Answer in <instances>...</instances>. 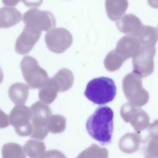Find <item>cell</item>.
<instances>
[{
    "mask_svg": "<svg viewBox=\"0 0 158 158\" xmlns=\"http://www.w3.org/2000/svg\"><path fill=\"white\" fill-rule=\"evenodd\" d=\"M8 93L10 100L14 103L17 105L23 104L28 96L29 86L23 83H15L9 87Z\"/></svg>",
    "mask_w": 158,
    "mask_h": 158,
    "instance_id": "cell-16",
    "label": "cell"
},
{
    "mask_svg": "<svg viewBox=\"0 0 158 158\" xmlns=\"http://www.w3.org/2000/svg\"><path fill=\"white\" fill-rule=\"evenodd\" d=\"M30 109L32 113L31 136L34 138L43 139L49 131L47 123L48 119L52 115V111L48 106L40 101L33 104Z\"/></svg>",
    "mask_w": 158,
    "mask_h": 158,
    "instance_id": "cell-5",
    "label": "cell"
},
{
    "mask_svg": "<svg viewBox=\"0 0 158 158\" xmlns=\"http://www.w3.org/2000/svg\"><path fill=\"white\" fill-rule=\"evenodd\" d=\"M155 54V47L141 46L138 52L133 57V72L141 78L150 75L154 69Z\"/></svg>",
    "mask_w": 158,
    "mask_h": 158,
    "instance_id": "cell-9",
    "label": "cell"
},
{
    "mask_svg": "<svg viewBox=\"0 0 158 158\" xmlns=\"http://www.w3.org/2000/svg\"><path fill=\"white\" fill-rule=\"evenodd\" d=\"M116 86L108 77H98L89 81L86 85L85 96L93 103L103 105L112 101L116 95Z\"/></svg>",
    "mask_w": 158,
    "mask_h": 158,
    "instance_id": "cell-2",
    "label": "cell"
},
{
    "mask_svg": "<svg viewBox=\"0 0 158 158\" xmlns=\"http://www.w3.org/2000/svg\"><path fill=\"white\" fill-rule=\"evenodd\" d=\"M105 6L108 17L112 21H117L126 12L128 3L124 0H107L105 2Z\"/></svg>",
    "mask_w": 158,
    "mask_h": 158,
    "instance_id": "cell-14",
    "label": "cell"
},
{
    "mask_svg": "<svg viewBox=\"0 0 158 158\" xmlns=\"http://www.w3.org/2000/svg\"><path fill=\"white\" fill-rule=\"evenodd\" d=\"M122 89L129 102L136 107L144 106L149 101V93L142 86L141 77L133 72L123 78Z\"/></svg>",
    "mask_w": 158,
    "mask_h": 158,
    "instance_id": "cell-3",
    "label": "cell"
},
{
    "mask_svg": "<svg viewBox=\"0 0 158 158\" xmlns=\"http://www.w3.org/2000/svg\"><path fill=\"white\" fill-rule=\"evenodd\" d=\"M31 118L32 113L30 108L23 104L14 106L9 117V123L14 127L17 133L22 136L31 134Z\"/></svg>",
    "mask_w": 158,
    "mask_h": 158,
    "instance_id": "cell-7",
    "label": "cell"
},
{
    "mask_svg": "<svg viewBox=\"0 0 158 158\" xmlns=\"http://www.w3.org/2000/svg\"><path fill=\"white\" fill-rule=\"evenodd\" d=\"M141 46L136 37L124 36L117 42L116 49L117 52L122 57L127 60L133 57L140 49Z\"/></svg>",
    "mask_w": 158,
    "mask_h": 158,
    "instance_id": "cell-13",
    "label": "cell"
},
{
    "mask_svg": "<svg viewBox=\"0 0 158 158\" xmlns=\"http://www.w3.org/2000/svg\"><path fill=\"white\" fill-rule=\"evenodd\" d=\"M48 48L53 52L60 54L65 51L72 44V34L64 28H54L44 36Z\"/></svg>",
    "mask_w": 158,
    "mask_h": 158,
    "instance_id": "cell-10",
    "label": "cell"
},
{
    "mask_svg": "<svg viewBox=\"0 0 158 158\" xmlns=\"http://www.w3.org/2000/svg\"><path fill=\"white\" fill-rule=\"evenodd\" d=\"M157 29H158V28H157Z\"/></svg>",
    "mask_w": 158,
    "mask_h": 158,
    "instance_id": "cell-31",
    "label": "cell"
},
{
    "mask_svg": "<svg viewBox=\"0 0 158 158\" xmlns=\"http://www.w3.org/2000/svg\"><path fill=\"white\" fill-rule=\"evenodd\" d=\"M136 38L141 46L154 47L158 40V29L148 25L144 26Z\"/></svg>",
    "mask_w": 158,
    "mask_h": 158,
    "instance_id": "cell-19",
    "label": "cell"
},
{
    "mask_svg": "<svg viewBox=\"0 0 158 158\" xmlns=\"http://www.w3.org/2000/svg\"><path fill=\"white\" fill-rule=\"evenodd\" d=\"M47 153L46 158H66L63 153L57 150H52Z\"/></svg>",
    "mask_w": 158,
    "mask_h": 158,
    "instance_id": "cell-27",
    "label": "cell"
},
{
    "mask_svg": "<svg viewBox=\"0 0 158 158\" xmlns=\"http://www.w3.org/2000/svg\"><path fill=\"white\" fill-rule=\"evenodd\" d=\"M76 158H80V156H77V157H76Z\"/></svg>",
    "mask_w": 158,
    "mask_h": 158,
    "instance_id": "cell-29",
    "label": "cell"
},
{
    "mask_svg": "<svg viewBox=\"0 0 158 158\" xmlns=\"http://www.w3.org/2000/svg\"><path fill=\"white\" fill-rule=\"evenodd\" d=\"M25 27L38 31H48L55 27L56 18L53 14L47 10L33 8L25 12L23 16Z\"/></svg>",
    "mask_w": 158,
    "mask_h": 158,
    "instance_id": "cell-6",
    "label": "cell"
},
{
    "mask_svg": "<svg viewBox=\"0 0 158 158\" xmlns=\"http://www.w3.org/2000/svg\"><path fill=\"white\" fill-rule=\"evenodd\" d=\"M116 27L122 33L136 38L144 25L138 17L134 14H128L124 15L117 21Z\"/></svg>",
    "mask_w": 158,
    "mask_h": 158,
    "instance_id": "cell-12",
    "label": "cell"
},
{
    "mask_svg": "<svg viewBox=\"0 0 158 158\" xmlns=\"http://www.w3.org/2000/svg\"><path fill=\"white\" fill-rule=\"evenodd\" d=\"M57 84L59 92H64L69 90L73 83V75L72 72L67 69H61L52 78Z\"/></svg>",
    "mask_w": 158,
    "mask_h": 158,
    "instance_id": "cell-18",
    "label": "cell"
},
{
    "mask_svg": "<svg viewBox=\"0 0 158 158\" xmlns=\"http://www.w3.org/2000/svg\"><path fill=\"white\" fill-rule=\"evenodd\" d=\"M126 59L118 54L115 50L110 51L104 60L105 68L109 72L118 70Z\"/></svg>",
    "mask_w": 158,
    "mask_h": 158,
    "instance_id": "cell-21",
    "label": "cell"
},
{
    "mask_svg": "<svg viewBox=\"0 0 158 158\" xmlns=\"http://www.w3.org/2000/svg\"><path fill=\"white\" fill-rule=\"evenodd\" d=\"M3 77H4V75H3V73H2V70L0 67V83L2 82V80H3Z\"/></svg>",
    "mask_w": 158,
    "mask_h": 158,
    "instance_id": "cell-28",
    "label": "cell"
},
{
    "mask_svg": "<svg viewBox=\"0 0 158 158\" xmlns=\"http://www.w3.org/2000/svg\"><path fill=\"white\" fill-rule=\"evenodd\" d=\"M41 35V31L25 26L22 32L17 38L15 44V52L21 55L28 54L38 41Z\"/></svg>",
    "mask_w": 158,
    "mask_h": 158,
    "instance_id": "cell-11",
    "label": "cell"
},
{
    "mask_svg": "<svg viewBox=\"0 0 158 158\" xmlns=\"http://www.w3.org/2000/svg\"><path fill=\"white\" fill-rule=\"evenodd\" d=\"M22 14L15 7H3L0 9V26L9 28L17 24L21 20Z\"/></svg>",
    "mask_w": 158,
    "mask_h": 158,
    "instance_id": "cell-15",
    "label": "cell"
},
{
    "mask_svg": "<svg viewBox=\"0 0 158 158\" xmlns=\"http://www.w3.org/2000/svg\"><path fill=\"white\" fill-rule=\"evenodd\" d=\"M140 142V136L138 134L128 133L120 139L118 147L122 152L131 154L136 152L138 149Z\"/></svg>",
    "mask_w": 158,
    "mask_h": 158,
    "instance_id": "cell-17",
    "label": "cell"
},
{
    "mask_svg": "<svg viewBox=\"0 0 158 158\" xmlns=\"http://www.w3.org/2000/svg\"><path fill=\"white\" fill-rule=\"evenodd\" d=\"M59 92V88L54 81L49 78L48 83L39 91V98L40 102L44 104H51L56 98L57 93Z\"/></svg>",
    "mask_w": 158,
    "mask_h": 158,
    "instance_id": "cell-20",
    "label": "cell"
},
{
    "mask_svg": "<svg viewBox=\"0 0 158 158\" xmlns=\"http://www.w3.org/2000/svg\"><path fill=\"white\" fill-rule=\"evenodd\" d=\"M120 115L123 120L130 122L137 133H139L149 125V117L142 109L127 102L120 108Z\"/></svg>",
    "mask_w": 158,
    "mask_h": 158,
    "instance_id": "cell-8",
    "label": "cell"
},
{
    "mask_svg": "<svg viewBox=\"0 0 158 158\" xmlns=\"http://www.w3.org/2000/svg\"><path fill=\"white\" fill-rule=\"evenodd\" d=\"M144 155V158H158V137H150Z\"/></svg>",
    "mask_w": 158,
    "mask_h": 158,
    "instance_id": "cell-24",
    "label": "cell"
},
{
    "mask_svg": "<svg viewBox=\"0 0 158 158\" xmlns=\"http://www.w3.org/2000/svg\"><path fill=\"white\" fill-rule=\"evenodd\" d=\"M149 137H158V120H155L148 127Z\"/></svg>",
    "mask_w": 158,
    "mask_h": 158,
    "instance_id": "cell-25",
    "label": "cell"
},
{
    "mask_svg": "<svg viewBox=\"0 0 158 158\" xmlns=\"http://www.w3.org/2000/svg\"><path fill=\"white\" fill-rule=\"evenodd\" d=\"M88 134L101 144L110 143L114 130V112L107 106L99 107L86 123Z\"/></svg>",
    "mask_w": 158,
    "mask_h": 158,
    "instance_id": "cell-1",
    "label": "cell"
},
{
    "mask_svg": "<svg viewBox=\"0 0 158 158\" xmlns=\"http://www.w3.org/2000/svg\"><path fill=\"white\" fill-rule=\"evenodd\" d=\"M78 156L80 158H108L109 153L107 149L93 144L80 152Z\"/></svg>",
    "mask_w": 158,
    "mask_h": 158,
    "instance_id": "cell-22",
    "label": "cell"
},
{
    "mask_svg": "<svg viewBox=\"0 0 158 158\" xmlns=\"http://www.w3.org/2000/svg\"><path fill=\"white\" fill-rule=\"evenodd\" d=\"M0 28H1V26H0Z\"/></svg>",
    "mask_w": 158,
    "mask_h": 158,
    "instance_id": "cell-30",
    "label": "cell"
},
{
    "mask_svg": "<svg viewBox=\"0 0 158 158\" xmlns=\"http://www.w3.org/2000/svg\"><path fill=\"white\" fill-rule=\"evenodd\" d=\"M47 127L53 133H62L66 128V119L61 115H52L48 119Z\"/></svg>",
    "mask_w": 158,
    "mask_h": 158,
    "instance_id": "cell-23",
    "label": "cell"
},
{
    "mask_svg": "<svg viewBox=\"0 0 158 158\" xmlns=\"http://www.w3.org/2000/svg\"><path fill=\"white\" fill-rule=\"evenodd\" d=\"M20 69L25 81L31 89L42 88L49 80L46 71L31 56H27L22 59Z\"/></svg>",
    "mask_w": 158,
    "mask_h": 158,
    "instance_id": "cell-4",
    "label": "cell"
},
{
    "mask_svg": "<svg viewBox=\"0 0 158 158\" xmlns=\"http://www.w3.org/2000/svg\"><path fill=\"white\" fill-rule=\"evenodd\" d=\"M9 116L0 109V128H6L9 125Z\"/></svg>",
    "mask_w": 158,
    "mask_h": 158,
    "instance_id": "cell-26",
    "label": "cell"
}]
</instances>
